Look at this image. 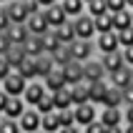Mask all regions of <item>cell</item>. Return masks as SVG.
<instances>
[{
	"instance_id": "1",
	"label": "cell",
	"mask_w": 133,
	"mask_h": 133,
	"mask_svg": "<svg viewBox=\"0 0 133 133\" xmlns=\"http://www.w3.org/2000/svg\"><path fill=\"white\" fill-rule=\"evenodd\" d=\"M73 28H75V40H96V20L88 13L78 15L73 20Z\"/></svg>"
},
{
	"instance_id": "2",
	"label": "cell",
	"mask_w": 133,
	"mask_h": 133,
	"mask_svg": "<svg viewBox=\"0 0 133 133\" xmlns=\"http://www.w3.org/2000/svg\"><path fill=\"white\" fill-rule=\"evenodd\" d=\"M25 85H28V81H25V78H23L18 70H13V73L5 78V81L0 83V90H3V93H8L10 98H23V93H25Z\"/></svg>"
},
{
	"instance_id": "3",
	"label": "cell",
	"mask_w": 133,
	"mask_h": 133,
	"mask_svg": "<svg viewBox=\"0 0 133 133\" xmlns=\"http://www.w3.org/2000/svg\"><path fill=\"white\" fill-rule=\"evenodd\" d=\"M98 108L96 103H90V101H85V103L81 105H73V113H75V126L78 128H85L88 123H93V121H98Z\"/></svg>"
},
{
	"instance_id": "4",
	"label": "cell",
	"mask_w": 133,
	"mask_h": 133,
	"mask_svg": "<svg viewBox=\"0 0 133 133\" xmlns=\"http://www.w3.org/2000/svg\"><path fill=\"white\" fill-rule=\"evenodd\" d=\"M108 75H105V68L101 63V58H90L88 63H83V81L85 83H98V81H105Z\"/></svg>"
},
{
	"instance_id": "5",
	"label": "cell",
	"mask_w": 133,
	"mask_h": 133,
	"mask_svg": "<svg viewBox=\"0 0 133 133\" xmlns=\"http://www.w3.org/2000/svg\"><path fill=\"white\" fill-rule=\"evenodd\" d=\"M3 8H5V13H8V18H10L13 25H25V23H28L30 13H28V5H25V3L10 0V3H5Z\"/></svg>"
},
{
	"instance_id": "6",
	"label": "cell",
	"mask_w": 133,
	"mask_h": 133,
	"mask_svg": "<svg viewBox=\"0 0 133 133\" xmlns=\"http://www.w3.org/2000/svg\"><path fill=\"white\" fill-rule=\"evenodd\" d=\"M93 43H96V53H98V55H105V53L121 50V45H118V35H116V30H111V33H98Z\"/></svg>"
},
{
	"instance_id": "7",
	"label": "cell",
	"mask_w": 133,
	"mask_h": 133,
	"mask_svg": "<svg viewBox=\"0 0 133 133\" xmlns=\"http://www.w3.org/2000/svg\"><path fill=\"white\" fill-rule=\"evenodd\" d=\"M70 50H73V60H78V63H88L90 58L98 55L93 40H75V43L70 45Z\"/></svg>"
},
{
	"instance_id": "8",
	"label": "cell",
	"mask_w": 133,
	"mask_h": 133,
	"mask_svg": "<svg viewBox=\"0 0 133 133\" xmlns=\"http://www.w3.org/2000/svg\"><path fill=\"white\" fill-rule=\"evenodd\" d=\"M48 93V88L43 85V81H30L28 85H25V93H23V101H25V105L28 108H35L38 103H40V98Z\"/></svg>"
},
{
	"instance_id": "9",
	"label": "cell",
	"mask_w": 133,
	"mask_h": 133,
	"mask_svg": "<svg viewBox=\"0 0 133 133\" xmlns=\"http://www.w3.org/2000/svg\"><path fill=\"white\" fill-rule=\"evenodd\" d=\"M40 121H43V116H40L35 108H28V111L18 118V126H20L23 133H40Z\"/></svg>"
},
{
	"instance_id": "10",
	"label": "cell",
	"mask_w": 133,
	"mask_h": 133,
	"mask_svg": "<svg viewBox=\"0 0 133 133\" xmlns=\"http://www.w3.org/2000/svg\"><path fill=\"white\" fill-rule=\"evenodd\" d=\"M98 121H101L105 128L123 126V108H101V111H98Z\"/></svg>"
},
{
	"instance_id": "11",
	"label": "cell",
	"mask_w": 133,
	"mask_h": 133,
	"mask_svg": "<svg viewBox=\"0 0 133 133\" xmlns=\"http://www.w3.org/2000/svg\"><path fill=\"white\" fill-rule=\"evenodd\" d=\"M43 85L48 88V93H55L65 85V75H63V68L60 65H53V70L43 78Z\"/></svg>"
},
{
	"instance_id": "12",
	"label": "cell",
	"mask_w": 133,
	"mask_h": 133,
	"mask_svg": "<svg viewBox=\"0 0 133 133\" xmlns=\"http://www.w3.org/2000/svg\"><path fill=\"white\" fill-rule=\"evenodd\" d=\"M98 58H101V63H103V68H105V75L116 73V70H121V68H128L126 63H123V55H121V50L105 53V55H98Z\"/></svg>"
},
{
	"instance_id": "13",
	"label": "cell",
	"mask_w": 133,
	"mask_h": 133,
	"mask_svg": "<svg viewBox=\"0 0 133 133\" xmlns=\"http://www.w3.org/2000/svg\"><path fill=\"white\" fill-rule=\"evenodd\" d=\"M25 28H28L30 35H43V33H48V30H50V25H48V20H45L43 10H40V13H33V15L28 18Z\"/></svg>"
},
{
	"instance_id": "14",
	"label": "cell",
	"mask_w": 133,
	"mask_h": 133,
	"mask_svg": "<svg viewBox=\"0 0 133 133\" xmlns=\"http://www.w3.org/2000/svg\"><path fill=\"white\" fill-rule=\"evenodd\" d=\"M45 20H48V25H50V30H55L58 25H63V23H68V15L63 13V8H60V3H55V5L45 8L43 10Z\"/></svg>"
},
{
	"instance_id": "15",
	"label": "cell",
	"mask_w": 133,
	"mask_h": 133,
	"mask_svg": "<svg viewBox=\"0 0 133 133\" xmlns=\"http://www.w3.org/2000/svg\"><path fill=\"white\" fill-rule=\"evenodd\" d=\"M63 75H65V85H78V83H83V63H78V60H70L65 68H63Z\"/></svg>"
},
{
	"instance_id": "16",
	"label": "cell",
	"mask_w": 133,
	"mask_h": 133,
	"mask_svg": "<svg viewBox=\"0 0 133 133\" xmlns=\"http://www.w3.org/2000/svg\"><path fill=\"white\" fill-rule=\"evenodd\" d=\"M25 111H28V105H25V101H23V98H10L0 118H10V121H18V118H20V116H23Z\"/></svg>"
},
{
	"instance_id": "17",
	"label": "cell",
	"mask_w": 133,
	"mask_h": 133,
	"mask_svg": "<svg viewBox=\"0 0 133 133\" xmlns=\"http://www.w3.org/2000/svg\"><path fill=\"white\" fill-rule=\"evenodd\" d=\"M108 83H111L113 88H118V90L128 88V85L133 83L131 68H121V70H116V73H111V75H108Z\"/></svg>"
},
{
	"instance_id": "18",
	"label": "cell",
	"mask_w": 133,
	"mask_h": 133,
	"mask_svg": "<svg viewBox=\"0 0 133 133\" xmlns=\"http://www.w3.org/2000/svg\"><path fill=\"white\" fill-rule=\"evenodd\" d=\"M53 33H55V38H58V43H60V45H73V43H75V28H73V20H68V23H63V25H58Z\"/></svg>"
},
{
	"instance_id": "19",
	"label": "cell",
	"mask_w": 133,
	"mask_h": 133,
	"mask_svg": "<svg viewBox=\"0 0 133 133\" xmlns=\"http://www.w3.org/2000/svg\"><path fill=\"white\" fill-rule=\"evenodd\" d=\"M98 108H123V93L111 85V88L105 90V96H103V101H101Z\"/></svg>"
},
{
	"instance_id": "20",
	"label": "cell",
	"mask_w": 133,
	"mask_h": 133,
	"mask_svg": "<svg viewBox=\"0 0 133 133\" xmlns=\"http://www.w3.org/2000/svg\"><path fill=\"white\" fill-rule=\"evenodd\" d=\"M60 8H63V13L68 15V20H75L78 15L85 13V3H83V0H60Z\"/></svg>"
},
{
	"instance_id": "21",
	"label": "cell",
	"mask_w": 133,
	"mask_h": 133,
	"mask_svg": "<svg viewBox=\"0 0 133 133\" xmlns=\"http://www.w3.org/2000/svg\"><path fill=\"white\" fill-rule=\"evenodd\" d=\"M13 70H18V73H20L28 83H30V81H40V78H38V68H35V58H25L20 65L13 68Z\"/></svg>"
},
{
	"instance_id": "22",
	"label": "cell",
	"mask_w": 133,
	"mask_h": 133,
	"mask_svg": "<svg viewBox=\"0 0 133 133\" xmlns=\"http://www.w3.org/2000/svg\"><path fill=\"white\" fill-rule=\"evenodd\" d=\"M70 98H73V105H81L85 103V101H90V83H78V85H73L70 88Z\"/></svg>"
},
{
	"instance_id": "23",
	"label": "cell",
	"mask_w": 133,
	"mask_h": 133,
	"mask_svg": "<svg viewBox=\"0 0 133 133\" xmlns=\"http://www.w3.org/2000/svg\"><path fill=\"white\" fill-rule=\"evenodd\" d=\"M40 131H43V133H58L60 131V113L58 111L45 113L43 121H40Z\"/></svg>"
},
{
	"instance_id": "24",
	"label": "cell",
	"mask_w": 133,
	"mask_h": 133,
	"mask_svg": "<svg viewBox=\"0 0 133 133\" xmlns=\"http://www.w3.org/2000/svg\"><path fill=\"white\" fill-rule=\"evenodd\" d=\"M53 96H55V111H68V108H73L70 85H63V88H60V90H55Z\"/></svg>"
},
{
	"instance_id": "25",
	"label": "cell",
	"mask_w": 133,
	"mask_h": 133,
	"mask_svg": "<svg viewBox=\"0 0 133 133\" xmlns=\"http://www.w3.org/2000/svg\"><path fill=\"white\" fill-rule=\"evenodd\" d=\"M23 50H25L28 58H40L43 55V40H40V35H30L23 43Z\"/></svg>"
},
{
	"instance_id": "26",
	"label": "cell",
	"mask_w": 133,
	"mask_h": 133,
	"mask_svg": "<svg viewBox=\"0 0 133 133\" xmlns=\"http://www.w3.org/2000/svg\"><path fill=\"white\" fill-rule=\"evenodd\" d=\"M5 35L10 38V43H13V45H20V48H23V43L30 38V33H28V28H25V25H10Z\"/></svg>"
},
{
	"instance_id": "27",
	"label": "cell",
	"mask_w": 133,
	"mask_h": 133,
	"mask_svg": "<svg viewBox=\"0 0 133 133\" xmlns=\"http://www.w3.org/2000/svg\"><path fill=\"white\" fill-rule=\"evenodd\" d=\"M113 30L121 33V30H128L133 28V20H131V10H121V13H113Z\"/></svg>"
},
{
	"instance_id": "28",
	"label": "cell",
	"mask_w": 133,
	"mask_h": 133,
	"mask_svg": "<svg viewBox=\"0 0 133 133\" xmlns=\"http://www.w3.org/2000/svg\"><path fill=\"white\" fill-rule=\"evenodd\" d=\"M108 88H111L108 78H105V81H98V83H90V103L101 105V101H103V96H105Z\"/></svg>"
},
{
	"instance_id": "29",
	"label": "cell",
	"mask_w": 133,
	"mask_h": 133,
	"mask_svg": "<svg viewBox=\"0 0 133 133\" xmlns=\"http://www.w3.org/2000/svg\"><path fill=\"white\" fill-rule=\"evenodd\" d=\"M50 58H53V63H55V65L65 68L68 63L73 60V50H70V45H60V48H58V50H55V53H53Z\"/></svg>"
},
{
	"instance_id": "30",
	"label": "cell",
	"mask_w": 133,
	"mask_h": 133,
	"mask_svg": "<svg viewBox=\"0 0 133 133\" xmlns=\"http://www.w3.org/2000/svg\"><path fill=\"white\" fill-rule=\"evenodd\" d=\"M40 40H43V53H45V55H53V53L60 48V43H58V38H55V33H53V30L43 33V35H40Z\"/></svg>"
},
{
	"instance_id": "31",
	"label": "cell",
	"mask_w": 133,
	"mask_h": 133,
	"mask_svg": "<svg viewBox=\"0 0 133 133\" xmlns=\"http://www.w3.org/2000/svg\"><path fill=\"white\" fill-rule=\"evenodd\" d=\"M53 65H55V63H53V58H50V55H45V53H43V55H40V58H35V68H38V78L43 81L45 75H48V73H50V70H53Z\"/></svg>"
},
{
	"instance_id": "32",
	"label": "cell",
	"mask_w": 133,
	"mask_h": 133,
	"mask_svg": "<svg viewBox=\"0 0 133 133\" xmlns=\"http://www.w3.org/2000/svg\"><path fill=\"white\" fill-rule=\"evenodd\" d=\"M5 58H8V63H10L13 68H18V65L23 63V60L28 58V55H25V50H23L20 45H13V48H10V50L5 53Z\"/></svg>"
},
{
	"instance_id": "33",
	"label": "cell",
	"mask_w": 133,
	"mask_h": 133,
	"mask_svg": "<svg viewBox=\"0 0 133 133\" xmlns=\"http://www.w3.org/2000/svg\"><path fill=\"white\" fill-rule=\"evenodd\" d=\"M35 111L40 113V116H45V113H53V111H55V96H53V93H45V96L40 98V103L35 105Z\"/></svg>"
},
{
	"instance_id": "34",
	"label": "cell",
	"mask_w": 133,
	"mask_h": 133,
	"mask_svg": "<svg viewBox=\"0 0 133 133\" xmlns=\"http://www.w3.org/2000/svg\"><path fill=\"white\" fill-rule=\"evenodd\" d=\"M93 20H96V35H98V33H111V30H113L111 13H103V15H98V18H93Z\"/></svg>"
},
{
	"instance_id": "35",
	"label": "cell",
	"mask_w": 133,
	"mask_h": 133,
	"mask_svg": "<svg viewBox=\"0 0 133 133\" xmlns=\"http://www.w3.org/2000/svg\"><path fill=\"white\" fill-rule=\"evenodd\" d=\"M85 13L90 18H98V15L108 13V5H105V0H90V3H85Z\"/></svg>"
},
{
	"instance_id": "36",
	"label": "cell",
	"mask_w": 133,
	"mask_h": 133,
	"mask_svg": "<svg viewBox=\"0 0 133 133\" xmlns=\"http://www.w3.org/2000/svg\"><path fill=\"white\" fill-rule=\"evenodd\" d=\"M0 133H23L18 121H10V118H0Z\"/></svg>"
},
{
	"instance_id": "37",
	"label": "cell",
	"mask_w": 133,
	"mask_h": 133,
	"mask_svg": "<svg viewBox=\"0 0 133 133\" xmlns=\"http://www.w3.org/2000/svg\"><path fill=\"white\" fill-rule=\"evenodd\" d=\"M116 35H118V45L121 48H131L133 45V28L121 30V33H116Z\"/></svg>"
},
{
	"instance_id": "38",
	"label": "cell",
	"mask_w": 133,
	"mask_h": 133,
	"mask_svg": "<svg viewBox=\"0 0 133 133\" xmlns=\"http://www.w3.org/2000/svg\"><path fill=\"white\" fill-rule=\"evenodd\" d=\"M58 113H60V128L75 126V113H73V108H68V111H58Z\"/></svg>"
},
{
	"instance_id": "39",
	"label": "cell",
	"mask_w": 133,
	"mask_h": 133,
	"mask_svg": "<svg viewBox=\"0 0 133 133\" xmlns=\"http://www.w3.org/2000/svg\"><path fill=\"white\" fill-rule=\"evenodd\" d=\"M105 5H108V13H121V10H128L126 0H105Z\"/></svg>"
},
{
	"instance_id": "40",
	"label": "cell",
	"mask_w": 133,
	"mask_h": 133,
	"mask_svg": "<svg viewBox=\"0 0 133 133\" xmlns=\"http://www.w3.org/2000/svg\"><path fill=\"white\" fill-rule=\"evenodd\" d=\"M10 73H13V65L8 63V58H5V55H0V83L5 81Z\"/></svg>"
},
{
	"instance_id": "41",
	"label": "cell",
	"mask_w": 133,
	"mask_h": 133,
	"mask_svg": "<svg viewBox=\"0 0 133 133\" xmlns=\"http://www.w3.org/2000/svg\"><path fill=\"white\" fill-rule=\"evenodd\" d=\"M83 133H105V126L101 123V121H93V123H88L85 128H81Z\"/></svg>"
},
{
	"instance_id": "42",
	"label": "cell",
	"mask_w": 133,
	"mask_h": 133,
	"mask_svg": "<svg viewBox=\"0 0 133 133\" xmlns=\"http://www.w3.org/2000/svg\"><path fill=\"white\" fill-rule=\"evenodd\" d=\"M13 23H10V18H8V13H5V8L0 5V33H8V28H10Z\"/></svg>"
},
{
	"instance_id": "43",
	"label": "cell",
	"mask_w": 133,
	"mask_h": 133,
	"mask_svg": "<svg viewBox=\"0 0 133 133\" xmlns=\"http://www.w3.org/2000/svg\"><path fill=\"white\" fill-rule=\"evenodd\" d=\"M121 55H123V63L128 68H133V45L131 48H121Z\"/></svg>"
},
{
	"instance_id": "44",
	"label": "cell",
	"mask_w": 133,
	"mask_h": 133,
	"mask_svg": "<svg viewBox=\"0 0 133 133\" xmlns=\"http://www.w3.org/2000/svg\"><path fill=\"white\" fill-rule=\"evenodd\" d=\"M121 93H123V108H126V105H133V83L128 88H123Z\"/></svg>"
},
{
	"instance_id": "45",
	"label": "cell",
	"mask_w": 133,
	"mask_h": 133,
	"mask_svg": "<svg viewBox=\"0 0 133 133\" xmlns=\"http://www.w3.org/2000/svg\"><path fill=\"white\" fill-rule=\"evenodd\" d=\"M13 48V43H10V38L5 35V33H0V55H5L8 50Z\"/></svg>"
},
{
	"instance_id": "46",
	"label": "cell",
	"mask_w": 133,
	"mask_h": 133,
	"mask_svg": "<svg viewBox=\"0 0 133 133\" xmlns=\"http://www.w3.org/2000/svg\"><path fill=\"white\" fill-rule=\"evenodd\" d=\"M123 126H133V105L123 108Z\"/></svg>"
},
{
	"instance_id": "47",
	"label": "cell",
	"mask_w": 133,
	"mask_h": 133,
	"mask_svg": "<svg viewBox=\"0 0 133 133\" xmlns=\"http://www.w3.org/2000/svg\"><path fill=\"white\" fill-rule=\"evenodd\" d=\"M8 101H10V96H8V93H3V90H0V116H3V111H5Z\"/></svg>"
},
{
	"instance_id": "48",
	"label": "cell",
	"mask_w": 133,
	"mask_h": 133,
	"mask_svg": "<svg viewBox=\"0 0 133 133\" xmlns=\"http://www.w3.org/2000/svg\"><path fill=\"white\" fill-rule=\"evenodd\" d=\"M38 5H40V10H45V8H50V5H55L58 0H35Z\"/></svg>"
},
{
	"instance_id": "49",
	"label": "cell",
	"mask_w": 133,
	"mask_h": 133,
	"mask_svg": "<svg viewBox=\"0 0 133 133\" xmlns=\"http://www.w3.org/2000/svg\"><path fill=\"white\" fill-rule=\"evenodd\" d=\"M58 133H83V131H81L78 126H68V128H60Z\"/></svg>"
},
{
	"instance_id": "50",
	"label": "cell",
	"mask_w": 133,
	"mask_h": 133,
	"mask_svg": "<svg viewBox=\"0 0 133 133\" xmlns=\"http://www.w3.org/2000/svg\"><path fill=\"white\" fill-rule=\"evenodd\" d=\"M105 133H123V126H116V128H105Z\"/></svg>"
},
{
	"instance_id": "51",
	"label": "cell",
	"mask_w": 133,
	"mask_h": 133,
	"mask_svg": "<svg viewBox=\"0 0 133 133\" xmlns=\"http://www.w3.org/2000/svg\"><path fill=\"white\" fill-rule=\"evenodd\" d=\"M123 133H133V126H123Z\"/></svg>"
},
{
	"instance_id": "52",
	"label": "cell",
	"mask_w": 133,
	"mask_h": 133,
	"mask_svg": "<svg viewBox=\"0 0 133 133\" xmlns=\"http://www.w3.org/2000/svg\"><path fill=\"white\" fill-rule=\"evenodd\" d=\"M126 5H128V10H133V0H126Z\"/></svg>"
},
{
	"instance_id": "53",
	"label": "cell",
	"mask_w": 133,
	"mask_h": 133,
	"mask_svg": "<svg viewBox=\"0 0 133 133\" xmlns=\"http://www.w3.org/2000/svg\"><path fill=\"white\" fill-rule=\"evenodd\" d=\"M5 3H10V0H0V5H5Z\"/></svg>"
},
{
	"instance_id": "54",
	"label": "cell",
	"mask_w": 133,
	"mask_h": 133,
	"mask_svg": "<svg viewBox=\"0 0 133 133\" xmlns=\"http://www.w3.org/2000/svg\"><path fill=\"white\" fill-rule=\"evenodd\" d=\"M18 3H28V0H18Z\"/></svg>"
},
{
	"instance_id": "55",
	"label": "cell",
	"mask_w": 133,
	"mask_h": 133,
	"mask_svg": "<svg viewBox=\"0 0 133 133\" xmlns=\"http://www.w3.org/2000/svg\"><path fill=\"white\" fill-rule=\"evenodd\" d=\"M131 20H133V10H131Z\"/></svg>"
},
{
	"instance_id": "56",
	"label": "cell",
	"mask_w": 133,
	"mask_h": 133,
	"mask_svg": "<svg viewBox=\"0 0 133 133\" xmlns=\"http://www.w3.org/2000/svg\"><path fill=\"white\" fill-rule=\"evenodd\" d=\"M83 3H90V0H83Z\"/></svg>"
},
{
	"instance_id": "57",
	"label": "cell",
	"mask_w": 133,
	"mask_h": 133,
	"mask_svg": "<svg viewBox=\"0 0 133 133\" xmlns=\"http://www.w3.org/2000/svg\"><path fill=\"white\" fill-rule=\"evenodd\" d=\"M131 75H133V68H131Z\"/></svg>"
},
{
	"instance_id": "58",
	"label": "cell",
	"mask_w": 133,
	"mask_h": 133,
	"mask_svg": "<svg viewBox=\"0 0 133 133\" xmlns=\"http://www.w3.org/2000/svg\"><path fill=\"white\" fill-rule=\"evenodd\" d=\"M58 3H60V0H58Z\"/></svg>"
},
{
	"instance_id": "59",
	"label": "cell",
	"mask_w": 133,
	"mask_h": 133,
	"mask_svg": "<svg viewBox=\"0 0 133 133\" xmlns=\"http://www.w3.org/2000/svg\"><path fill=\"white\" fill-rule=\"evenodd\" d=\"M40 133H43V131H40Z\"/></svg>"
}]
</instances>
